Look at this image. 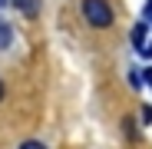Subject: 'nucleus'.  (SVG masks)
Segmentation results:
<instances>
[{"label":"nucleus","instance_id":"10","mask_svg":"<svg viewBox=\"0 0 152 149\" xmlns=\"http://www.w3.org/2000/svg\"><path fill=\"white\" fill-rule=\"evenodd\" d=\"M4 4H10V0H0V7H4Z\"/></svg>","mask_w":152,"mask_h":149},{"label":"nucleus","instance_id":"6","mask_svg":"<svg viewBox=\"0 0 152 149\" xmlns=\"http://www.w3.org/2000/svg\"><path fill=\"white\" fill-rule=\"evenodd\" d=\"M139 119H142V126H149V123H152V106H142V113H139Z\"/></svg>","mask_w":152,"mask_h":149},{"label":"nucleus","instance_id":"1","mask_svg":"<svg viewBox=\"0 0 152 149\" xmlns=\"http://www.w3.org/2000/svg\"><path fill=\"white\" fill-rule=\"evenodd\" d=\"M83 20L89 23V27H96V30H106V27H113V7L106 4V0H83Z\"/></svg>","mask_w":152,"mask_h":149},{"label":"nucleus","instance_id":"9","mask_svg":"<svg viewBox=\"0 0 152 149\" xmlns=\"http://www.w3.org/2000/svg\"><path fill=\"white\" fill-rule=\"evenodd\" d=\"M0 99H4V83H0Z\"/></svg>","mask_w":152,"mask_h":149},{"label":"nucleus","instance_id":"2","mask_svg":"<svg viewBox=\"0 0 152 149\" xmlns=\"http://www.w3.org/2000/svg\"><path fill=\"white\" fill-rule=\"evenodd\" d=\"M13 7H17L23 17H37V13H40V0H13Z\"/></svg>","mask_w":152,"mask_h":149},{"label":"nucleus","instance_id":"3","mask_svg":"<svg viewBox=\"0 0 152 149\" xmlns=\"http://www.w3.org/2000/svg\"><path fill=\"white\" fill-rule=\"evenodd\" d=\"M145 30H149V23H145V20L132 27V46H136V53H139V50L145 46Z\"/></svg>","mask_w":152,"mask_h":149},{"label":"nucleus","instance_id":"8","mask_svg":"<svg viewBox=\"0 0 152 149\" xmlns=\"http://www.w3.org/2000/svg\"><path fill=\"white\" fill-rule=\"evenodd\" d=\"M139 57H145V60H152V40H149V43H145V46L139 50Z\"/></svg>","mask_w":152,"mask_h":149},{"label":"nucleus","instance_id":"7","mask_svg":"<svg viewBox=\"0 0 152 149\" xmlns=\"http://www.w3.org/2000/svg\"><path fill=\"white\" fill-rule=\"evenodd\" d=\"M20 149H46V146L37 142V139H27V142H20Z\"/></svg>","mask_w":152,"mask_h":149},{"label":"nucleus","instance_id":"5","mask_svg":"<svg viewBox=\"0 0 152 149\" xmlns=\"http://www.w3.org/2000/svg\"><path fill=\"white\" fill-rule=\"evenodd\" d=\"M122 129L129 139H139V129H136V119H122Z\"/></svg>","mask_w":152,"mask_h":149},{"label":"nucleus","instance_id":"4","mask_svg":"<svg viewBox=\"0 0 152 149\" xmlns=\"http://www.w3.org/2000/svg\"><path fill=\"white\" fill-rule=\"evenodd\" d=\"M10 40H13L10 23H4V20H0V50H7V46H10Z\"/></svg>","mask_w":152,"mask_h":149}]
</instances>
